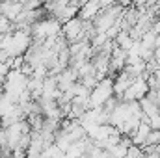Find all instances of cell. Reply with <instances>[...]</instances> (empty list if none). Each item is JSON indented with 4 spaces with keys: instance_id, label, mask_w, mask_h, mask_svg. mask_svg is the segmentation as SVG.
Listing matches in <instances>:
<instances>
[{
    "instance_id": "1",
    "label": "cell",
    "mask_w": 160,
    "mask_h": 158,
    "mask_svg": "<svg viewBox=\"0 0 160 158\" xmlns=\"http://www.w3.org/2000/svg\"><path fill=\"white\" fill-rule=\"evenodd\" d=\"M114 97V80L112 78H102L97 82V86L89 91V97H88V108L89 110H97V108H102V104Z\"/></svg>"
},
{
    "instance_id": "2",
    "label": "cell",
    "mask_w": 160,
    "mask_h": 158,
    "mask_svg": "<svg viewBox=\"0 0 160 158\" xmlns=\"http://www.w3.org/2000/svg\"><path fill=\"white\" fill-rule=\"evenodd\" d=\"M101 11V2H82L78 9V19L84 22H91Z\"/></svg>"
},
{
    "instance_id": "3",
    "label": "cell",
    "mask_w": 160,
    "mask_h": 158,
    "mask_svg": "<svg viewBox=\"0 0 160 158\" xmlns=\"http://www.w3.org/2000/svg\"><path fill=\"white\" fill-rule=\"evenodd\" d=\"M153 62H157V65L160 67V47L153 48Z\"/></svg>"
},
{
    "instance_id": "4",
    "label": "cell",
    "mask_w": 160,
    "mask_h": 158,
    "mask_svg": "<svg viewBox=\"0 0 160 158\" xmlns=\"http://www.w3.org/2000/svg\"><path fill=\"white\" fill-rule=\"evenodd\" d=\"M4 95V80L0 78V97Z\"/></svg>"
}]
</instances>
